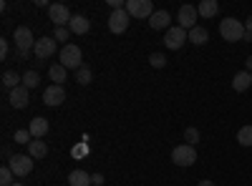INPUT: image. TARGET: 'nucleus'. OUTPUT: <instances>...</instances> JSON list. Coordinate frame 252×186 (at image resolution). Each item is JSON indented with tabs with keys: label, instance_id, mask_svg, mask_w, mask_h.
<instances>
[{
	"label": "nucleus",
	"instance_id": "f257e3e1",
	"mask_svg": "<svg viewBox=\"0 0 252 186\" xmlns=\"http://www.w3.org/2000/svg\"><path fill=\"white\" fill-rule=\"evenodd\" d=\"M220 35L227 40V43H237V40L245 38V23L237 18H224L220 23Z\"/></svg>",
	"mask_w": 252,
	"mask_h": 186
},
{
	"label": "nucleus",
	"instance_id": "f03ea898",
	"mask_svg": "<svg viewBox=\"0 0 252 186\" xmlns=\"http://www.w3.org/2000/svg\"><path fill=\"white\" fill-rule=\"evenodd\" d=\"M13 40H15V48H18V55H20V58H28V55H31V51L35 48V38H33L31 28H26V26L15 28Z\"/></svg>",
	"mask_w": 252,
	"mask_h": 186
},
{
	"label": "nucleus",
	"instance_id": "7ed1b4c3",
	"mask_svg": "<svg viewBox=\"0 0 252 186\" xmlns=\"http://www.w3.org/2000/svg\"><path fill=\"white\" fill-rule=\"evenodd\" d=\"M58 58H61V66L63 68H73V71H78L81 66H83V53H81V48L78 46H73V43H66L61 48V53H58Z\"/></svg>",
	"mask_w": 252,
	"mask_h": 186
},
{
	"label": "nucleus",
	"instance_id": "20e7f679",
	"mask_svg": "<svg viewBox=\"0 0 252 186\" xmlns=\"http://www.w3.org/2000/svg\"><path fill=\"white\" fill-rule=\"evenodd\" d=\"M8 166L15 176H28L33 171V156L31 154H15L8 159Z\"/></svg>",
	"mask_w": 252,
	"mask_h": 186
},
{
	"label": "nucleus",
	"instance_id": "39448f33",
	"mask_svg": "<svg viewBox=\"0 0 252 186\" xmlns=\"http://www.w3.org/2000/svg\"><path fill=\"white\" fill-rule=\"evenodd\" d=\"M172 161L177 163V166H182V169L192 166V163L197 161V151H194V146H189V143H179V146L172 151Z\"/></svg>",
	"mask_w": 252,
	"mask_h": 186
},
{
	"label": "nucleus",
	"instance_id": "423d86ee",
	"mask_svg": "<svg viewBox=\"0 0 252 186\" xmlns=\"http://www.w3.org/2000/svg\"><path fill=\"white\" fill-rule=\"evenodd\" d=\"M187 40H189V30H184L179 26H172L169 30H166V35H164V46L169 51H179Z\"/></svg>",
	"mask_w": 252,
	"mask_h": 186
},
{
	"label": "nucleus",
	"instance_id": "0eeeda50",
	"mask_svg": "<svg viewBox=\"0 0 252 186\" xmlns=\"http://www.w3.org/2000/svg\"><path fill=\"white\" fill-rule=\"evenodd\" d=\"M126 13L131 18H152L154 15V3L152 0H126Z\"/></svg>",
	"mask_w": 252,
	"mask_h": 186
},
{
	"label": "nucleus",
	"instance_id": "6e6552de",
	"mask_svg": "<svg viewBox=\"0 0 252 186\" xmlns=\"http://www.w3.org/2000/svg\"><path fill=\"white\" fill-rule=\"evenodd\" d=\"M48 15H51V23L56 26V28H66L68 23H71V10L66 8V5H61V3H53L51 8H48Z\"/></svg>",
	"mask_w": 252,
	"mask_h": 186
},
{
	"label": "nucleus",
	"instance_id": "1a4fd4ad",
	"mask_svg": "<svg viewBox=\"0 0 252 186\" xmlns=\"http://www.w3.org/2000/svg\"><path fill=\"white\" fill-rule=\"evenodd\" d=\"M129 23H131V15L126 13V8H121V10H114L111 15H109V30L111 33H124L126 28H129Z\"/></svg>",
	"mask_w": 252,
	"mask_h": 186
},
{
	"label": "nucleus",
	"instance_id": "9d476101",
	"mask_svg": "<svg viewBox=\"0 0 252 186\" xmlns=\"http://www.w3.org/2000/svg\"><path fill=\"white\" fill-rule=\"evenodd\" d=\"M56 46H58V40H56V38H51V35H46V38H38V40H35V48H33V53H35V58L46 60V58L56 55Z\"/></svg>",
	"mask_w": 252,
	"mask_h": 186
},
{
	"label": "nucleus",
	"instance_id": "9b49d317",
	"mask_svg": "<svg viewBox=\"0 0 252 186\" xmlns=\"http://www.w3.org/2000/svg\"><path fill=\"white\" fill-rule=\"evenodd\" d=\"M197 18H199V13H197V8L194 5H182L179 8V28H184V30H192V28H197Z\"/></svg>",
	"mask_w": 252,
	"mask_h": 186
},
{
	"label": "nucleus",
	"instance_id": "f8f14e48",
	"mask_svg": "<svg viewBox=\"0 0 252 186\" xmlns=\"http://www.w3.org/2000/svg\"><path fill=\"white\" fill-rule=\"evenodd\" d=\"M63 101H66V88H63V86H48L43 91V103H46V106L56 108V106H61Z\"/></svg>",
	"mask_w": 252,
	"mask_h": 186
},
{
	"label": "nucleus",
	"instance_id": "ddd939ff",
	"mask_svg": "<svg viewBox=\"0 0 252 186\" xmlns=\"http://www.w3.org/2000/svg\"><path fill=\"white\" fill-rule=\"evenodd\" d=\"M149 26L154 30H169L172 28V15L166 10H154V15L149 18Z\"/></svg>",
	"mask_w": 252,
	"mask_h": 186
},
{
	"label": "nucleus",
	"instance_id": "4468645a",
	"mask_svg": "<svg viewBox=\"0 0 252 186\" xmlns=\"http://www.w3.org/2000/svg\"><path fill=\"white\" fill-rule=\"evenodd\" d=\"M48 129H51V123H48V118H43V116H35V118L31 121V126H28V131H31L33 138H43V136L48 133Z\"/></svg>",
	"mask_w": 252,
	"mask_h": 186
},
{
	"label": "nucleus",
	"instance_id": "2eb2a0df",
	"mask_svg": "<svg viewBox=\"0 0 252 186\" xmlns=\"http://www.w3.org/2000/svg\"><path fill=\"white\" fill-rule=\"evenodd\" d=\"M8 101H10L13 108H26V106H28V88H26V86L13 88L10 96H8Z\"/></svg>",
	"mask_w": 252,
	"mask_h": 186
},
{
	"label": "nucleus",
	"instance_id": "dca6fc26",
	"mask_svg": "<svg viewBox=\"0 0 252 186\" xmlns=\"http://www.w3.org/2000/svg\"><path fill=\"white\" fill-rule=\"evenodd\" d=\"M68 30H71L73 35H83V33H89V30H91L89 18H86V15H73V18H71V23H68Z\"/></svg>",
	"mask_w": 252,
	"mask_h": 186
},
{
	"label": "nucleus",
	"instance_id": "f3484780",
	"mask_svg": "<svg viewBox=\"0 0 252 186\" xmlns=\"http://www.w3.org/2000/svg\"><path fill=\"white\" fill-rule=\"evenodd\" d=\"M197 13H199V18H215L220 13V3L217 0H202L197 5Z\"/></svg>",
	"mask_w": 252,
	"mask_h": 186
},
{
	"label": "nucleus",
	"instance_id": "a211bd4d",
	"mask_svg": "<svg viewBox=\"0 0 252 186\" xmlns=\"http://www.w3.org/2000/svg\"><path fill=\"white\" fill-rule=\"evenodd\" d=\"M68 186H94L91 184V176L83 171V169H76L68 174Z\"/></svg>",
	"mask_w": 252,
	"mask_h": 186
},
{
	"label": "nucleus",
	"instance_id": "6ab92c4d",
	"mask_svg": "<svg viewBox=\"0 0 252 186\" xmlns=\"http://www.w3.org/2000/svg\"><path fill=\"white\" fill-rule=\"evenodd\" d=\"M250 86H252V73H247V71H242V73H237V76L232 78V88H235L237 93L247 91Z\"/></svg>",
	"mask_w": 252,
	"mask_h": 186
},
{
	"label": "nucleus",
	"instance_id": "aec40b11",
	"mask_svg": "<svg viewBox=\"0 0 252 186\" xmlns=\"http://www.w3.org/2000/svg\"><path fill=\"white\" fill-rule=\"evenodd\" d=\"M28 154H31L33 159H43V156L48 154V146H46V141H40V138H33V141L28 143Z\"/></svg>",
	"mask_w": 252,
	"mask_h": 186
},
{
	"label": "nucleus",
	"instance_id": "412c9836",
	"mask_svg": "<svg viewBox=\"0 0 252 186\" xmlns=\"http://www.w3.org/2000/svg\"><path fill=\"white\" fill-rule=\"evenodd\" d=\"M3 86H5L8 91L23 86V76H18L15 71H5V73H3Z\"/></svg>",
	"mask_w": 252,
	"mask_h": 186
},
{
	"label": "nucleus",
	"instance_id": "4be33fe9",
	"mask_svg": "<svg viewBox=\"0 0 252 186\" xmlns=\"http://www.w3.org/2000/svg\"><path fill=\"white\" fill-rule=\"evenodd\" d=\"M189 40H192L194 46H204L207 40H209V33H207V28H202V26L192 28V30H189Z\"/></svg>",
	"mask_w": 252,
	"mask_h": 186
},
{
	"label": "nucleus",
	"instance_id": "5701e85b",
	"mask_svg": "<svg viewBox=\"0 0 252 186\" xmlns=\"http://www.w3.org/2000/svg\"><path fill=\"white\" fill-rule=\"evenodd\" d=\"M66 68H63L61 63H56V66H51L48 68V76H51V80H53V86H63V80H66Z\"/></svg>",
	"mask_w": 252,
	"mask_h": 186
},
{
	"label": "nucleus",
	"instance_id": "b1692460",
	"mask_svg": "<svg viewBox=\"0 0 252 186\" xmlns=\"http://www.w3.org/2000/svg\"><path fill=\"white\" fill-rule=\"evenodd\" d=\"M94 80V73H91V68L89 66H81L78 71H76V83H81V86H89Z\"/></svg>",
	"mask_w": 252,
	"mask_h": 186
},
{
	"label": "nucleus",
	"instance_id": "393cba45",
	"mask_svg": "<svg viewBox=\"0 0 252 186\" xmlns=\"http://www.w3.org/2000/svg\"><path fill=\"white\" fill-rule=\"evenodd\" d=\"M237 143L240 146H252V126H242L240 131H237Z\"/></svg>",
	"mask_w": 252,
	"mask_h": 186
},
{
	"label": "nucleus",
	"instance_id": "a878e982",
	"mask_svg": "<svg viewBox=\"0 0 252 186\" xmlns=\"http://www.w3.org/2000/svg\"><path fill=\"white\" fill-rule=\"evenodd\" d=\"M38 83H40V76L35 73V71H28V73H23V86L31 91V88H38Z\"/></svg>",
	"mask_w": 252,
	"mask_h": 186
},
{
	"label": "nucleus",
	"instance_id": "bb28decb",
	"mask_svg": "<svg viewBox=\"0 0 252 186\" xmlns=\"http://www.w3.org/2000/svg\"><path fill=\"white\" fill-rule=\"evenodd\" d=\"M15 174L10 171V166H3V169H0V186H13L15 181Z\"/></svg>",
	"mask_w": 252,
	"mask_h": 186
},
{
	"label": "nucleus",
	"instance_id": "cd10ccee",
	"mask_svg": "<svg viewBox=\"0 0 252 186\" xmlns=\"http://www.w3.org/2000/svg\"><path fill=\"white\" fill-rule=\"evenodd\" d=\"M184 141L189 143V146H197V143H199V131L197 129H187L184 131Z\"/></svg>",
	"mask_w": 252,
	"mask_h": 186
},
{
	"label": "nucleus",
	"instance_id": "c85d7f7f",
	"mask_svg": "<svg viewBox=\"0 0 252 186\" xmlns=\"http://www.w3.org/2000/svg\"><path fill=\"white\" fill-rule=\"evenodd\" d=\"M15 143H31L33 141V136H31V131L28 129H20V131H15Z\"/></svg>",
	"mask_w": 252,
	"mask_h": 186
},
{
	"label": "nucleus",
	"instance_id": "c756f323",
	"mask_svg": "<svg viewBox=\"0 0 252 186\" xmlns=\"http://www.w3.org/2000/svg\"><path fill=\"white\" fill-rule=\"evenodd\" d=\"M149 63H152L154 68H164V66H166V58H164L161 53H152V55H149Z\"/></svg>",
	"mask_w": 252,
	"mask_h": 186
},
{
	"label": "nucleus",
	"instance_id": "7c9ffc66",
	"mask_svg": "<svg viewBox=\"0 0 252 186\" xmlns=\"http://www.w3.org/2000/svg\"><path fill=\"white\" fill-rule=\"evenodd\" d=\"M71 35H73V33H71L68 28H56V35H53V38H56V40H68Z\"/></svg>",
	"mask_w": 252,
	"mask_h": 186
},
{
	"label": "nucleus",
	"instance_id": "2f4dec72",
	"mask_svg": "<svg viewBox=\"0 0 252 186\" xmlns=\"http://www.w3.org/2000/svg\"><path fill=\"white\" fill-rule=\"evenodd\" d=\"M0 58H8V40H0Z\"/></svg>",
	"mask_w": 252,
	"mask_h": 186
},
{
	"label": "nucleus",
	"instance_id": "473e14b6",
	"mask_svg": "<svg viewBox=\"0 0 252 186\" xmlns=\"http://www.w3.org/2000/svg\"><path fill=\"white\" fill-rule=\"evenodd\" d=\"M91 184H94V186H101V184H103V174H94V176H91Z\"/></svg>",
	"mask_w": 252,
	"mask_h": 186
},
{
	"label": "nucleus",
	"instance_id": "72a5a7b5",
	"mask_svg": "<svg viewBox=\"0 0 252 186\" xmlns=\"http://www.w3.org/2000/svg\"><path fill=\"white\" fill-rule=\"evenodd\" d=\"M245 30H247V33H252V15L245 20Z\"/></svg>",
	"mask_w": 252,
	"mask_h": 186
},
{
	"label": "nucleus",
	"instance_id": "f704fd0d",
	"mask_svg": "<svg viewBox=\"0 0 252 186\" xmlns=\"http://www.w3.org/2000/svg\"><path fill=\"white\" fill-rule=\"evenodd\" d=\"M197 186H215V181H209V179H204V181H199Z\"/></svg>",
	"mask_w": 252,
	"mask_h": 186
},
{
	"label": "nucleus",
	"instance_id": "c9c22d12",
	"mask_svg": "<svg viewBox=\"0 0 252 186\" xmlns=\"http://www.w3.org/2000/svg\"><path fill=\"white\" fill-rule=\"evenodd\" d=\"M242 40H245V43H252V33H247V30H245V38H242Z\"/></svg>",
	"mask_w": 252,
	"mask_h": 186
},
{
	"label": "nucleus",
	"instance_id": "e433bc0d",
	"mask_svg": "<svg viewBox=\"0 0 252 186\" xmlns=\"http://www.w3.org/2000/svg\"><path fill=\"white\" fill-rule=\"evenodd\" d=\"M247 73H252V55L247 58Z\"/></svg>",
	"mask_w": 252,
	"mask_h": 186
},
{
	"label": "nucleus",
	"instance_id": "4c0bfd02",
	"mask_svg": "<svg viewBox=\"0 0 252 186\" xmlns=\"http://www.w3.org/2000/svg\"><path fill=\"white\" fill-rule=\"evenodd\" d=\"M13 186H26V184H20V181H15V184H13Z\"/></svg>",
	"mask_w": 252,
	"mask_h": 186
}]
</instances>
